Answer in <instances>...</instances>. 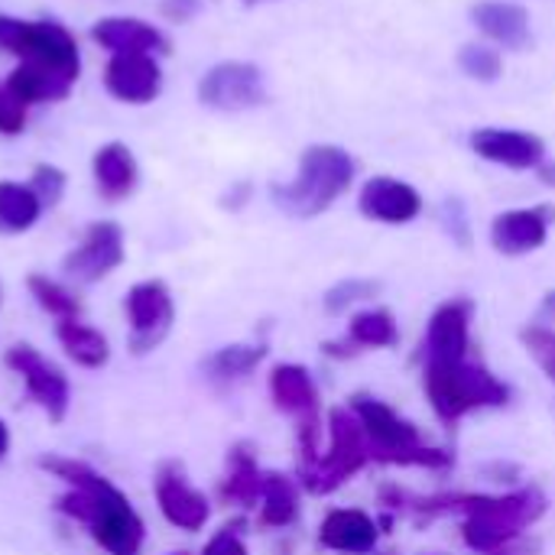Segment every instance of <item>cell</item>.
I'll return each instance as SVG.
<instances>
[{
    "label": "cell",
    "mask_w": 555,
    "mask_h": 555,
    "mask_svg": "<svg viewBox=\"0 0 555 555\" xmlns=\"http://www.w3.org/2000/svg\"><path fill=\"white\" fill-rule=\"evenodd\" d=\"M29 107L7 88L0 85V137H20L26 130Z\"/></svg>",
    "instance_id": "44dd1931"
},
{
    "label": "cell",
    "mask_w": 555,
    "mask_h": 555,
    "mask_svg": "<svg viewBox=\"0 0 555 555\" xmlns=\"http://www.w3.org/2000/svg\"><path fill=\"white\" fill-rule=\"evenodd\" d=\"M7 367H13L23 384L26 393L49 413L52 423H62L65 410H68V380L62 377V371L55 364H49L36 348L29 345H16L7 351Z\"/></svg>",
    "instance_id": "5b68a950"
},
{
    "label": "cell",
    "mask_w": 555,
    "mask_h": 555,
    "mask_svg": "<svg viewBox=\"0 0 555 555\" xmlns=\"http://www.w3.org/2000/svg\"><path fill=\"white\" fill-rule=\"evenodd\" d=\"M198 101L208 111H221V114L254 111V107L267 104V78H263L260 65L228 59V62L211 65L198 78Z\"/></svg>",
    "instance_id": "3957f363"
},
{
    "label": "cell",
    "mask_w": 555,
    "mask_h": 555,
    "mask_svg": "<svg viewBox=\"0 0 555 555\" xmlns=\"http://www.w3.org/2000/svg\"><path fill=\"white\" fill-rule=\"evenodd\" d=\"M65 185H68V179H65V172L59 166H52V163L33 166L29 189L36 192V198L42 202V208H55L62 202V195H65Z\"/></svg>",
    "instance_id": "ffe728a7"
},
{
    "label": "cell",
    "mask_w": 555,
    "mask_h": 555,
    "mask_svg": "<svg viewBox=\"0 0 555 555\" xmlns=\"http://www.w3.org/2000/svg\"><path fill=\"white\" fill-rule=\"evenodd\" d=\"M7 449H10V433H7V426L0 423V459L7 455Z\"/></svg>",
    "instance_id": "603a6c76"
},
{
    "label": "cell",
    "mask_w": 555,
    "mask_h": 555,
    "mask_svg": "<svg viewBox=\"0 0 555 555\" xmlns=\"http://www.w3.org/2000/svg\"><path fill=\"white\" fill-rule=\"evenodd\" d=\"M351 176H354V159L348 150L335 143H315L302 153L296 179L276 185L273 195L286 211L315 215L328 208L351 185Z\"/></svg>",
    "instance_id": "7a4b0ae2"
},
{
    "label": "cell",
    "mask_w": 555,
    "mask_h": 555,
    "mask_svg": "<svg viewBox=\"0 0 555 555\" xmlns=\"http://www.w3.org/2000/svg\"><path fill=\"white\" fill-rule=\"evenodd\" d=\"M91 39L111 55H169V36L140 16H104L91 26Z\"/></svg>",
    "instance_id": "ba28073f"
},
{
    "label": "cell",
    "mask_w": 555,
    "mask_h": 555,
    "mask_svg": "<svg viewBox=\"0 0 555 555\" xmlns=\"http://www.w3.org/2000/svg\"><path fill=\"white\" fill-rule=\"evenodd\" d=\"M0 52L16 55V62L42 68L72 88L81 75L78 39L59 20H20L0 13Z\"/></svg>",
    "instance_id": "6da1fadb"
},
{
    "label": "cell",
    "mask_w": 555,
    "mask_h": 555,
    "mask_svg": "<svg viewBox=\"0 0 555 555\" xmlns=\"http://www.w3.org/2000/svg\"><path fill=\"white\" fill-rule=\"evenodd\" d=\"M127 319H130V348L137 354L156 348L172 322V299L159 280L137 283L127 293Z\"/></svg>",
    "instance_id": "8992f818"
},
{
    "label": "cell",
    "mask_w": 555,
    "mask_h": 555,
    "mask_svg": "<svg viewBox=\"0 0 555 555\" xmlns=\"http://www.w3.org/2000/svg\"><path fill=\"white\" fill-rule=\"evenodd\" d=\"M104 88L124 104H150L163 91V68L156 55H111L104 65Z\"/></svg>",
    "instance_id": "9c48e42d"
},
{
    "label": "cell",
    "mask_w": 555,
    "mask_h": 555,
    "mask_svg": "<svg viewBox=\"0 0 555 555\" xmlns=\"http://www.w3.org/2000/svg\"><path fill=\"white\" fill-rule=\"evenodd\" d=\"M124 263V231L114 221L88 224L81 244L65 257L62 270L75 283H98Z\"/></svg>",
    "instance_id": "277c9868"
},
{
    "label": "cell",
    "mask_w": 555,
    "mask_h": 555,
    "mask_svg": "<svg viewBox=\"0 0 555 555\" xmlns=\"http://www.w3.org/2000/svg\"><path fill=\"white\" fill-rule=\"evenodd\" d=\"M59 341L65 348V354L88 367V371H98L111 361V348H107V338L101 332H94L91 325H81L78 319H62L59 322Z\"/></svg>",
    "instance_id": "5bb4252c"
},
{
    "label": "cell",
    "mask_w": 555,
    "mask_h": 555,
    "mask_svg": "<svg viewBox=\"0 0 555 555\" xmlns=\"http://www.w3.org/2000/svg\"><path fill=\"white\" fill-rule=\"evenodd\" d=\"M29 293H33L36 302H39L49 315H55L59 322H62V319H78V312H81V302H78L65 286H59V283L49 280V276L33 273V276H29Z\"/></svg>",
    "instance_id": "d6986e66"
},
{
    "label": "cell",
    "mask_w": 555,
    "mask_h": 555,
    "mask_svg": "<svg viewBox=\"0 0 555 555\" xmlns=\"http://www.w3.org/2000/svg\"><path fill=\"white\" fill-rule=\"evenodd\" d=\"M91 176H94V189L104 202H124L133 195V189L140 182V166H137V156L130 153L127 143L111 140V143L94 150Z\"/></svg>",
    "instance_id": "8fae6325"
},
{
    "label": "cell",
    "mask_w": 555,
    "mask_h": 555,
    "mask_svg": "<svg viewBox=\"0 0 555 555\" xmlns=\"http://www.w3.org/2000/svg\"><path fill=\"white\" fill-rule=\"evenodd\" d=\"M472 23L488 36L498 49H527L533 42L530 10L514 0H478L472 7Z\"/></svg>",
    "instance_id": "30bf717a"
},
{
    "label": "cell",
    "mask_w": 555,
    "mask_h": 555,
    "mask_svg": "<svg viewBox=\"0 0 555 555\" xmlns=\"http://www.w3.org/2000/svg\"><path fill=\"white\" fill-rule=\"evenodd\" d=\"M459 68L481 85H491L504 75V55L491 42H465L459 49Z\"/></svg>",
    "instance_id": "2e32d148"
},
{
    "label": "cell",
    "mask_w": 555,
    "mask_h": 555,
    "mask_svg": "<svg viewBox=\"0 0 555 555\" xmlns=\"http://www.w3.org/2000/svg\"><path fill=\"white\" fill-rule=\"evenodd\" d=\"M494 237L501 247H511V250H524V247H533L540 237H543V218L537 211H514V215H504L494 228Z\"/></svg>",
    "instance_id": "ac0fdd59"
},
{
    "label": "cell",
    "mask_w": 555,
    "mask_h": 555,
    "mask_svg": "<svg viewBox=\"0 0 555 555\" xmlns=\"http://www.w3.org/2000/svg\"><path fill=\"white\" fill-rule=\"evenodd\" d=\"M472 150L498 166L507 169H537L546 159L543 137L530 130H507V127H478L472 137Z\"/></svg>",
    "instance_id": "52a82bcc"
},
{
    "label": "cell",
    "mask_w": 555,
    "mask_h": 555,
    "mask_svg": "<svg viewBox=\"0 0 555 555\" xmlns=\"http://www.w3.org/2000/svg\"><path fill=\"white\" fill-rule=\"evenodd\" d=\"M91 537L101 550H107L111 555H137L140 543H143V524L133 514V507L124 498H117L94 517Z\"/></svg>",
    "instance_id": "7c38bea8"
},
{
    "label": "cell",
    "mask_w": 555,
    "mask_h": 555,
    "mask_svg": "<svg viewBox=\"0 0 555 555\" xmlns=\"http://www.w3.org/2000/svg\"><path fill=\"white\" fill-rule=\"evenodd\" d=\"M361 208L380 221H410L420 211V195L400 179L377 176L361 192Z\"/></svg>",
    "instance_id": "4fadbf2b"
},
{
    "label": "cell",
    "mask_w": 555,
    "mask_h": 555,
    "mask_svg": "<svg viewBox=\"0 0 555 555\" xmlns=\"http://www.w3.org/2000/svg\"><path fill=\"white\" fill-rule=\"evenodd\" d=\"M159 13L169 23H189L202 13V0H159Z\"/></svg>",
    "instance_id": "7402d4cb"
},
{
    "label": "cell",
    "mask_w": 555,
    "mask_h": 555,
    "mask_svg": "<svg viewBox=\"0 0 555 555\" xmlns=\"http://www.w3.org/2000/svg\"><path fill=\"white\" fill-rule=\"evenodd\" d=\"M244 3H263V0H244Z\"/></svg>",
    "instance_id": "cb8c5ba5"
},
{
    "label": "cell",
    "mask_w": 555,
    "mask_h": 555,
    "mask_svg": "<svg viewBox=\"0 0 555 555\" xmlns=\"http://www.w3.org/2000/svg\"><path fill=\"white\" fill-rule=\"evenodd\" d=\"M156 491H159L163 514H166L172 524H179V527H198V524H202L205 507H202V501H198L189 488H182V485L172 481V478H163Z\"/></svg>",
    "instance_id": "e0dca14e"
},
{
    "label": "cell",
    "mask_w": 555,
    "mask_h": 555,
    "mask_svg": "<svg viewBox=\"0 0 555 555\" xmlns=\"http://www.w3.org/2000/svg\"><path fill=\"white\" fill-rule=\"evenodd\" d=\"M42 215V202L23 182H0V234H23Z\"/></svg>",
    "instance_id": "9a60e30c"
}]
</instances>
